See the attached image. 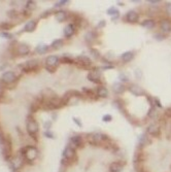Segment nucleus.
<instances>
[{
	"instance_id": "f257e3e1",
	"label": "nucleus",
	"mask_w": 171,
	"mask_h": 172,
	"mask_svg": "<svg viewBox=\"0 0 171 172\" xmlns=\"http://www.w3.org/2000/svg\"><path fill=\"white\" fill-rule=\"evenodd\" d=\"M77 161V152H75V149H73L72 146H66L63 152V158H62L61 164L63 166H69L72 165L73 163H75Z\"/></svg>"
},
{
	"instance_id": "f03ea898",
	"label": "nucleus",
	"mask_w": 171,
	"mask_h": 172,
	"mask_svg": "<svg viewBox=\"0 0 171 172\" xmlns=\"http://www.w3.org/2000/svg\"><path fill=\"white\" fill-rule=\"evenodd\" d=\"M21 154L24 157V160L27 161L28 163H32L37 159L38 149L33 145H27L21 149Z\"/></svg>"
},
{
	"instance_id": "7ed1b4c3",
	"label": "nucleus",
	"mask_w": 171,
	"mask_h": 172,
	"mask_svg": "<svg viewBox=\"0 0 171 172\" xmlns=\"http://www.w3.org/2000/svg\"><path fill=\"white\" fill-rule=\"evenodd\" d=\"M2 145V155L6 161H10L12 158V143L9 136H5L3 141L1 143Z\"/></svg>"
},
{
	"instance_id": "20e7f679",
	"label": "nucleus",
	"mask_w": 171,
	"mask_h": 172,
	"mask_svg": "<svg viewBox=\"0 0 171 172\" xmlns=\"http://www.w3.org/2000/svg\"><path fill=\"white\" fill-rule=\"evenodd\" d=\"M26 128H27L28 134L30 135L31 137L35 138V135H36L39 131V126H38V123L36 122V120H34L32 116H29V118L27 119Z\"/></svg>"
},
{
	"instance_id": "39448f33",
	"label": "nucleus",
	"mask_w": 171,
	"mask_h": 172,
	"mask_svg": "<svg viewBox=\"0 0 171 172\" xmlns=\"http://www.w3.org/2000/svg\"><path fill=\"white\" fill-rule=\"evenodd\" d=\"M59 63H60V58L55 55H51L45 59V69L50 72H55Z\"/></svg>"
},
{
	"instance_id": "423d86ee",
	"label": "nucleus",
	"mask_w": 171,
	"mask_h": 172,
	"mask_svg": "<svg viewBox=\"0 0 171 172\" xmlns=\"http://www.w3.org/2000/svg\"><path fill=\"white\" fill-rule=\"evenodd\" d=\"M9 162H10V168L16 172V171H18L19 169H21L23 167L25 160H24V157L22 156L21 152H19V154H17L15 157H12V159H10Z\"/></svg>"
},
{
	"instance_id": "0eeeda50",
	"label": "nucleus",
	"mask_w": 171,
	"mask_h": 172,
	"mask_svg": "<svg viewBox=\"0 0 171 172\" xmlns=\"http://www.w3.org/2000/svg\"><path fill=\"white\" fill-rule=\"evenodd\" d=\"M37 66H38V61L36 59H31L26 61L25 63L22 64L19 67H21L24 72H29L32 71V70H35V68H37Z\"/></svg>"
},
{
	"instance_id": "6e6552de",
	"label": "nucleus",
	"mask_w": 171,
	"mask_h": 172,
	"mask_svg": "<svg viewBox=\"0 0 171 172\" xmlns=\"http://www.w3.org/2000/svg\"><path fill=\"white\" fill-rule=\"evenodd\" d=\"M77 65L83 69H89V67L92 66V62L89 57L87 56H78L77 59Z\"/></svg>"
},
{
	"instance_id": "1a4fd4ad",
	"label": "nucleus",
	"mask_w": 171,
	"mask_h": 172,
	"mask_svg": "<svg viewBox=\"0 0 171 172\" xmlns=\"http://www.w3.org/2000/svg\"><path fill=\"white\" fill-rule=\"evenodd\" d=\"M85 145V140L80 135H74L70 138V146L73 149H81Z\"/></svg>"
},
{
	"instance_id": "9d476101",
	"label": "nucleus",
	"mask_w": 171,
	"mask_h": 172,
	"mask_svg": "<svg viewBox=\"0 0 171 172\" xmlns=\"http://www.w3.org/2000/svg\"><path fill=\"white\" fill-rule=\"evenodd\" d=\"M1 81H2V83L5 84H12L17 81V75H16V73L13 71H6L2 74Z\"/></svg>"
},
{
	"instance_id": "9b49d317",
	"label": "nucleus",
	"mask_w": 171,
	"mask_h": 172,
	"mask_svg": "<svg viewBox=\"0 0 171 172\" xmlns=\"http://www.w3.org/2000/svg\"><path fill=\"white\" fill-rule=\"evenodd\" d=\"M16 52H17V54L19 55V56H27L29 53H30V48H29L28 45H26V43H19V45H17V50H16Z\"/></svg>"
},
{
	"instance_id": "f8f14e48",
	"label": "nucleus",
	"mask_w": 171,
	"mask_h": 172,
	"mask_svg": "<svg viewBox=\"0 0 171 172\" xmlns=\"http://www.w3.org/2000/svg\"><path fill=\"white\" fill-rule=\"evenodd\" d=\"M88 80L91 81L92 83L99 84L100 83V71L98 69H93L88 74Z\"/></svg>"
},
{
	"instance_id": "ddd939ff",
	"label": "nucleus",
	"mask_w": 171,
	"mask_h": 172,
	"mask_svg": "<svg viewBox=\"0 0 171 172\" xmlns=\"http://www.w3.org/2000/svg\"><path fill=\"white\" fill-rule=\"evenodd\" d=\"M129 91L131 92L133 95H135V96H142V95L145 94L144 90L138 86V84H131V86L129 87Z\"/></svg>"
},
{
	"instance_id": "4468645a",
	"label": "nucleus",
	"mask_w": 171,
	"mask_h": 172,
	"mask_svg": "<svg viewBox=\"0 0 171 172\" xmlns=\"http://www.w3.org/2000/svg\"><path fill=\"white\" fill-rule=\"evenodd\" d=\"M146 132H148V135H151V136L157 137V136L160 135V127L156 124L150 125V126L148 127V129H146Z\"/></svg>"
},
{
	"instance_id": "2eb2a0df",
	"label": "nucleus",
	"mask_w": 171,
	"mask_h": 172,
	"mask_svg": "<svg viewBox=\"0 0 171 172\" xmlns=\"http://www.w3.org/2000/svg\"><path fill=\"white\" fill-rule=\"evenodd\" d=\"M124 165L120 162H112L109 165V172H122Z\"/></svg>"
},
{
	"instance_id": "dca6fc26",
	"label": "nucleus",
	"mask_w": 171,
	"mask_h": 172,
	"mask_svg": "<svg viewBox=\"0 0 171 172\" xmlns=\"http://www.w3.org/2000/svg\"><path fill=\"white\" fill-rule=\"evenodd\" d=\"M126 19H127V21L130 22V23H135V22L138 21L139 16H138V13L135 12V10H130V12H128V13L126 15Z\"/></svg>"
},
{
	"instance_id": "f3484780",
	"label": "nucleus",
	"mask_w": 171,
	"mask_h": 172,
	"mask_svg": "<svg viewBox=\"0 0 171 172\" xmlns=\"http://www.w3.org/2000/svg\"><path fill=\"white\" fill-rule=\"evenodd\" d=\"M35 29H36V22L33 20H30L25 24V26H24V28H23V31L33 32Z\"/></svg>"
},
{
	"instance_id": "a211bd4d",
	"label": "nucleus",
	"mask_w": 171,
	"mask_h": 172,
	"mask_svg": "<svg viewBox=\"0 0 171 172\" xmlns=\"http://www.w3.org/2000/svg\"><path fill=\"white\" fill-rule=\"evenodd\" d=\"M75 32V26L73 24H69L64 28V35L66 37H71Z\"/></svg>"
},
{
	"instance_id": "6ab92c4d",
	"label": "nucleus",
	"mask_w": 171,
	"mask_h": 172,
	"mask_svg": "<svg viewBox=\"0 0 171 172\" xmlns=\"http://www.w3.org/2000/svg\"><path fill=\"white\" fill-rule=\"evenodd\" d=\"M160 27H161V30L164 33H169L171 31V24L168 20H163L160 24Z\"/></svg>"
},
{
	"instance_id": "aec40b11",
	"label": "nucleus",
	"mask_w": 171,
	"mask_h": 172,
	"mask_svg": "<svg viewBox=\"0 0 171 172\" xmlns=\"http://www.w3.org/2000/svg\"><path fill=\"white\" fill-rule=\"evenodd\" d=\"M151 143V139L148 138V136L144 134V135H141L140 138H139V144H138V146L141 147V149H143L145 145H148V144Z\"/></svg>"
},
{
	"instance_id": "412c9836",
	"label": "nucleus",
	"mask_w": 171,
	"mask_h": 172,
	"mask_svg": "<svg viewBox=\"0 0 171 172\" xmlns=\"http://www.w3.org/2000/svg\"><path fill=\"white\" fill-rule=\"evenodd\" d=\"M55 18L57 19L58 22H64L67 19V13L64 12V10H58V12L55 13Z\"/></svg>"
},
{
	"instance_id": "4be33fe9",
	"label": "nucleus",
	"mask_w": 171,
	"mask_h": 172,
	"mask_svg": "<svg viewBox=\"0 0 171 172\" xmlns=\"http://www.w3.org/2000/svg\"><path fill=\"white\" fill-rule=\"evenodd\" d=\"M96 95L100 98H106L108 96V91L105 87H99L96 91Z\"/></svg>"
},
{
	"instance_id": "5701e85b",
	"label": "nucleus",
	"mask_w": 171,
	"mask_h": 172,
	"mask_svg": "<svg viewBox=\"0 0 171 172\" xmlns=\"http://www.w3.org/2000/svg\"><path fill=\"white\" fill-rule=\"evenodd\" d=\"M112 90L116 94H122L125 91V86L122 83H116L112 86Z\"/></svg>"
},
{
	"instance_id": "b1692460",
	"label": "nucleus",
	"mask_w": 171,
	"mask_h": 172,
	"mask_svg": "<svg viewBox=\"0 0 171 172\" xmlns=\"http://www.w3.org/2000/svg\"><path fill=\"white\" fill-rule=\"evenodd\" d=\"M35 51H36V53L37 54H39V55H43V54H45V53H48V45H43V43H39L38 45L35 48Z\"/></svg>"
},
{
	"instance_id": "393cba45",
	"label": "nucleus",
	"mask_w": 171,
	"mask_h": 172,
	"mask_svg": "<svg viewBox=\"0 0 171 172\" xmlns=\"http://www.w3.org/2000/svg\"><path fill=\"white\" fill-rule=\"evenodd\" d=\"M133 58H134V53H133V52H126V53H124L122 55V60H123L124 62L132 61Z\"/></svg>"
},
{
	"instance_id": "a878e982",
	"label": "nucleus",
	"mask_w": 171,
	"mask_h": 172,
	"mask_svg": "<svg viewBox=\"0 0 171 172\" xmlns=\"http://www.w3.org/2000/svg\"><path fill=\"white\" fill-rule=\"evenodd\" d=\"M141 25H142L144 28H148V29H151L155 27V21L153 19H148V20H144L141 23Z\"/></svg>"
},
{
	"instance_id": "bb28decb",
	"label": "nucleus",
	"mask_w": 171,
	"mask_h": 172,
	"mask_svg": "<svg viewBox=\"0 0 171 172\" xmlns=\"http://www.w3.org/2000/svg\"><path fill=\"white\" fill-rule=\"evenodd\" d=\"M62 45H63V40L62 39H56L54 40L53 42H52V48H54V50H59V48H62Z\"/></svg>"
},
{
	"instance_id": "cd10ccee",
	"label": "nucleus",
	"mask_w": 171,
	"mask_h": 172,
	"mask_svg": "<svg viewBox=\"0 0 171 172\" xmlns=\"http://www.w3.org/2000/svg\"><path fill=\"white\" fill-rule=\"evenodd\" d=\"M35 7H36V3H35V1H32V0H30V1H27L26 3V9L29 10V12H33V10L35 9Z\"/></svg>"
},
{
	"instance_id": "c85d7f7f",
	"label": "nucleus",
	"mask_w": 171,
	"mask_h": 172,
	"mask_svg": "<svg viewBox=\"0 0 171 172\" xmlns=\"http://www.w3.org/2000/svg\"><path fill=\"white\" fill-rule=\"evenodd\" d=\"M0 28H2L5 31H7V30H10L13 28V25L10 23H7V22H4V23H1L0 24Z\"/></svg>"
},
{
	"instance_id": "c756f323",
	"label": "nucleus",
	"mask_w": 171,
	"mask_h": 172,
	"mask_svg": "<svg viewBox=\"0 0 171 172\" xmlns=\"http://www.w3.org/2000/svg\"><path fill=\"white\" fill-rule=\"evenodd\" d=\"M84 92H85V94L87 95L88 97H90L91 99H94V98H96L95 97V93L93 90H90V89H84Z\"/></svg>"
},
{
	"instance_id": "7c9ffc66",
	"label": "nucleus",
	"mask_w": 171,
	"mask_h": 172,
	"mask_svg": "<svg viewBox=\"0 0 171 172\" xmlns=\"http://www.w3.org/2000/svg\"><path fill=\"white\" fill-rule=\"evenodd\" d=\"M119 10L116 9V7H110L109 9L107 10V15L109 16H119Z\"/></svg>"
},
{
	"instance_id": "2f4dec72",
	"label": "nucleus",
	"mask_w": 171,
	"mask_h": 172,
	"mask_svg": "<svg viewBox=\"0 0 171 172\" xmlns=\"http://www.w3.org/2000/svg\"><path fill=\"white\" fill-rule=\"evenodd\" d=\"M0 36L3 37V38H6V39H12L13 35L9 33V32H6V31H3V32H1V33H0Z\"/></svg>"
},
{
	"instance_id": "473e14b6",
	"label": "nucleus",
	"mask_w": 171,
	"mask_h": 172,
	"mask_svg": "<svg viewBox=\"0 0 171 172\" xmlns=\"http://www.w3.org/2000/svg\"><path fill=\"white\" fill-rule=\"evenodd\" d=\"M85 39L88 42H91L92 40L94 39V33H93V32H89V33H87L86 36H85Z\"/></svg>"
},
{
	"instance_id": "72a5a7b5",
	"label": "nucleus",
	"mask_w": 171,
	"mask_h": 172,
	"mask_svg": "<svg viewBox=\"0 0 171 172\" xmlns=\"http://www.w3.org/2000/svg\"><path fill=\"white\" fill-rule=\"evenodd\" d=\"M148 116H150V118H153V119L156 118V116H157V111H156V109H155V107H151L150 109V111H148Z\"/></svg>"
},
{
	"instance_id": "f704fd0d",
	"label": "nucleus",
	"mask_w": 171,
	"mask_h": 172,
	"mask_svg": "<svg viewBox=\"0 0 171 172\" xmlns=\"http://www.w3.org/2000/svg\"><path fill=\"white\" fill-rule=\"evenodd\" d=\"M60 62H62V63H73V60L71 58H69V57H62V58L60 59Z\"/></svg>"
},
{
	"instance_id": "c9c22d12",
	"label": "nucleus",
	"mask_w": 171,
	"mask_h": 172,
	"mask_svg": "<svg viewBox=\"0 0 171 172\" xmlns=\"http://www.w3.org/2000/svg\"><path fill=\"white\" fill-rule=\"evenodd\" d=\"M7 16H9V18H12V19H15V18H17V16H18V12H17V10H15V9L9 10V12L7 13Z\"/></svg>"
},
{
	"instance_id": "e433bc0d",
	"label": "nucleus",
	"mask_w": 171,
	"mask_h": 172,
	"mask_svg": "<svg viewBox=\"0 0 171 172\" xmlns=\"http://www.w3.org/2000/svg\"><path fill=\"white\" fill-rule=\"evenodd\" d=\"M68 0H61V1H57V3H55V6L56 7H60V6H63V5L68 3Z\"/></svg>"
},
{
	"instance_id": "4c0bfd02",
	"label": "nucleus",
	"mask_w": 171,
	"mask_h": 172,
	"mask_svg": "<svg viewBox=\"0 0 171 172\" xmlns=\"http://www.w3.org/2000/svg\"><path fill=\"white\" fill-rule=\"evenodd\" d=\"M43 134H45V137H48V138H50V139H53V138H55V135H54V133L50 132V131H45V132L43 133Z\"/></svg>"
},
{
	"instance_id": "58836bf2",
	"label": "nucleus",
	"mask_w": 171,
	"mask_h": 172,
	"mask_svg": "<svg viewBox=\"0 0 171 172\" xmlns=\"http://www.w3.org/2000/svg\"><path fill=\"white\" fill-rule=\"evenodd\" d=\"M102 120L104 122H110L111 120H112V116H111L110 114H105V116H103Z\"/></svg>"
},
{
	"instance_id": "ea45409f",
	"label": "nucleus",
	"mask_w": 171,
	"mask_h": 172,
	"mask_svg": "<svg viewBox=\"0 0 171 172\" xmlns=\"http://www.w3.org/2000/svg\"><path fill=\"white\" fill-rule=\"evenodd\" d=\"M91 54H92V56H93L95 59H97V58H99V57H100L98 51H96V50H91Z\"/></svg>"
},
{
	"instance_id": "a19ab883",
	"label": "nucleus",
	"mask_w": 171,
	"mask_h": 172,
	"mask_svg": "<svg viewBox=\"0 0 171 172\" xmlns=\"http://www.w3.org/2000/svg\"><path fill=\"white\" fill-rule=\"evenodd\" d=\"M153 104H156L157 107L162 108V104H161V102H160V100L158 99V98H155V101L153 102Z\"/></svg>"
},
{
	"instance_id": "79ce46f5",
	"label": "nucleus",
	"mask_w": 171,
	"mask_h": 172,
	"mask_svg": "<svg viewBox=\"0 0 171 172\" xmlns=\"http://www.w3.org/2000/svg\"><path fill=\"white\" fill-rule=\"evenodd\" d=\"M119 76H120V80H121L122 81H129V78L127 77V76L125 75L124 73H121V74L119 75Z\"/></svg>"
},
{
	"instance_id": "37998d69",
	"label": "nucleus",
	"mask_w": 171,
	"mask_h": 172,
	"mask_svg": "<svg viewBox=\"0 0 171 172\" xmlns=\"http://www.w3.org/2000/svg\"><path fill=\"white\" fill-rule=\"evenodd\" d=\"M166 13L171 17V3L166 4Z\"/></svg>"
},
{
	"instance_id": "c03bdc74",
	"label": "nucleus",
	"mask_w": 171,
	"mask_h": 172,
	"mask_svg": "<svg viewBox=\"0 0 171 172\" xmlns=\"http://www.w3.org/2000/svg\"><path fill=\"white\" fill-rule=\"evenodd\" d=\"M52 13V10H47V12L45 13H43L41 16H40V18H47V17H48V16H50Z\"/></svg>"
},
{
	"instance_id": "a18cd8bd",
	"label": "nucleus",
	"mask_w": 171,
	"mask_h": 172,
	"mask_svg": "<svg viewBox=\"0 0 171 172\" xmlns=\"http://www.w3.org/2000/svg\"><path fill=\"white\" fill-rule=\"evenodd\" d=\"M51 124H52L51 121H47V122H45V129H47V130L50 129V128H51Z\"/></svg>"
},
{
	"instance_id": "49530a36",
	"label": "nucleus",
	"mask_w": 171,
	"mask_h": 172,
	"mask_svg": "<svg viewBox=\"0 0 171 172\" xmlns=\"http://www.w3.org/2000/svg\"><path fill=\"white\" fill-rule=\"evenodd\" d=\"M72 120H73V122H74L75 124H77V125H78V127H81V122L80 121V120H78V119H77V118H73Z\"/></svg>"
},
{
	"instance_id": "de8ad7c7",
	"label": "nucleus",
	"mask_w": 171,
	"mask_h": 172,
	"mask_svg": "<svg viewBox=\"0 0 171 172\" xmlns=\"http://www.w3.org/2000/svg\"><path fill=\"white\" fill-rule=\"evenodd\" d=\"M165 114H166V116H168V118H171V107L167 109V110H166V113H165Z\"/></svg>"
},
{
	"instance_id": "09e8293b",
	"label": "nucleus",
	"mask_w": 171,
	"mask_h": 172,
	"mask_svg": "<svg viewBox=\"0 0 171 172\" xmlns=\"http://www.w3.org/2000/svg\"><path fill=\"white\" fill-rule=\"evenodd\" d=\"M105 24H106V23H105V21L100 22V23L98 24V27H99V28H102V27H104V26H105Z\"/></svg>"
},
{
	"instance_id": "8fccbe9b",
	"label": "nucleus",
	"mask_w": 171,
	"mask_h": 172,
	"mask_svg": "<svg viewBox=\"0 0 171 172\" xmlns=\"http://www.w3.org/2000/svg\"><path fill=\"white\" fill-rule=\"evenodd\" d=\"M148 2H151V3L155 4V3H158V2H160V0H150Z\"/></svg>"
},
{
	"instance_id": "3c124183",
	"label": "nucleus",
	"mask_w": 171,
	"mask_h": 172,
	"mask_svg": "<svg viewBox=\"0 0 171 172\" xmlns=\"http://www.w3.org/2000/svg\"><path fill=\"white\" fill-rule=\"evenodd\" d=\"M60 172H63V171H60Z\"/></svg>"
}]
</instances>
